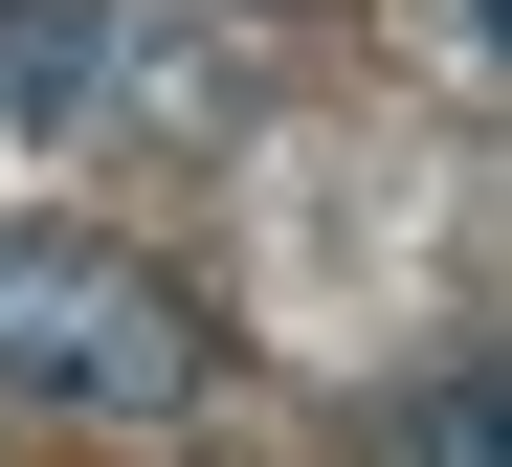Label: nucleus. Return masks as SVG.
<instances>
[{"mask_svg":"<svg viewBox=\"0 0 512 467\" xmlns=\"http://www.w3.org/2000/svg\"><path fill=\"white\" fill-rule=\"evenodd\" d=\"M423 467H490V379H423Z\"/></svg>","mask_w":512,"mask_h":467,"instance_id":"obj_3","label":"nucleus"},{"mask_svg":"<svg viewBox=\"0 0 512 467\" xmlns=\"http://www.w3.org/2000/svg\"><path fill=\"white\" fill-rule=\"evenodd\" d=\"M134 67V0H0V134H90Z\"/></svg>","mask_w":512,"mask_h":467,"instance_id":"obj_2","label":"nucleus"},{"mask_svg":"<svg viewBox=\"0 0 512 467\" xmlns=\"http://www.w3.org/2000/svg\"><path fill=\"white\" fill-rule=\"evenodd\" d=\"M0 379L67 423H156V401H201V312L90 223H0Z\"/></svg>","mask_w":512,"mask_h":467,"instance_id":"obj_1","label":"nucleus"}]
</instances>
